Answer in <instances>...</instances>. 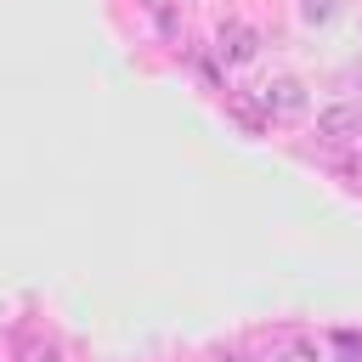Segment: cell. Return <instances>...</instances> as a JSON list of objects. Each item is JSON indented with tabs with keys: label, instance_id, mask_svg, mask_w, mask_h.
Wrapping results in <instances>:
<instances>
[{
	"label": "cell",
	"instance_id": "obj_6",
	"mask_svg": "<svg viewBox=\"0 0 362 362\" xmlns=\"http://www.w3.org/2000/svg\"><path fill=\"white\" fill-rule=\"evenodd\" d=\"M147 6H153V17H158V34H164V40H175V34H181L175 6H170V0H147Z\"/></svg>",
	"mask_w": 362,
	"mask_h": 362
},
{
	"label": "cell",
	"instance_id": "obj_8",
	"mask_svg": "<svg viewBox=\"0 0 362 362\" xmlns=\"http://www.w3.org/2000/svg\"><path fill=\"white\" fill-rule=\"evenodd\" d=\"M334 345H339V356H362V334H351V328H339Z\"/></svg>",
	"mask_w": 362,
	"mask_h": 362
},
{
	"label": "cell",
	"instance_id": "obj_4",
	"mask_svg": "<svg viewBox=\"0 0 362 362\" xmlns=\"http://www.w3.org/2000/svg\"><path fill=\"white\" fill-rule=\"evenodd\" d=\"M272 362H322V351L305 334H277L272 339Z\"/></svg>",
	"mask_w": 362,
	"mask_h": 362
},
{
	"label": "cell",
	"instance_id": "obj_3",
	"mask_svg": "<svg viewBox=\"0 0 362 362\" xmlns=\"http://www.w3.org/2000/svg\"><path fill=\"white\" fill-rule=\"evenodd\" d=\"M317 136H322V141H334V147H345V141H356V136H362V113H356L351 102H334V107H322V113H317Z\"/></svg>",
	"mask_w": 362,
	"mask_h": 362
},
{
	"label": "cell",
	"instance_id": "obj_2",
	"mask_svg": "<svg viewBox=\"0 0 362 362\" xmlns=\"http://www.w3.org/2000/svg\"><path fill=\"white\" fill-rule=\"evenodd\" d=\"M255 51H260V34H255L249 23L226 17V23L215 28V57H221L226 68H243V62H255Z\"/></svg>",
	"mask_w": 362,
	"mask_h": 362
},
{
	"label": "cell",
	"instance_id": "obj_7",
	"mask_svg": "<svg viewBox=\"0 0 362 362\" xmlns=\"http://www.w3.org/2000/svg\"><path fill=\"white\" fill-rule=\"evenodd\" d=\"M300 17L317 28V23H328V17H334V0H300Z\"/></svg>",
	"mask_w": 362,
	"mask_h": 362
},
{
	"label": "cell",
	"instance_id": "obj_9",
	"mask_svg": "<svg viewBox=\"0 0 362 362\" xmlns=\"http://www.w3.org/2000/svg\"><path fill=\"white\" fill-rule=\"evenodd\" d=\"M209 362H249L243 351H209Z\"/></svg>",
	"mask_w": 362,
	"mask_h": 362
},
{
	"label": "cell",
	"instance_id": "obj_5",
	"mask_svg": "<svg viewBox=\"0 0 362 362\" xmlns=\"http://www.w3.org/2000/svg\"><path fill=\"white\" fill-rule=\"evenodd\" d=\"M226 113L243 124V136H260V130L272 124V119L260 113V102H249V96H238V90H226Z\"/></svg>",
	"mask_w": 362,
	"mask_h": 362
},
{
	"label": "cell",
	"instance_id": "obj_1",
	"mask_svg": "<svg viewBox=\"0 0 362 362\" xmlns=\"http://www.w3.org/2000/svg\"><path fill=\"white\" fill-rule=\"evenodd\" d=\"M255 102H260L266 119H300V113H305V85H300L294 74H277V79H266V85L255 90Z\"/></svg>",
	"mask_w": 362,
	"mask_h": 362
}]
</instances>
